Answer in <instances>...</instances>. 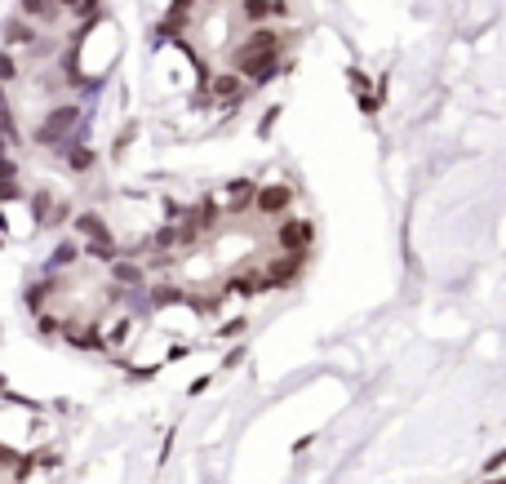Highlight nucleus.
I'll list each match as a JSON object with an SVG mask.
<instances>
[{"instance_id": "f257e3e1", "label": "nucleus", "mask_w": 506, "mask_h": 484, "mask_svg": "<svg viewBox=\"0 0 506 484\" xmlns=\"http://www.w3.org/2000/svg\"><path fill=\"white\" fill-rule=\"evenodd\" d=\"M71 262H76V245H58L54 258H49V267H71Z\"/></svg>"}, {"instance_id": "f03ea898", "label": "nucleus", "mask_w": 506, "mask_h": 484, "mask_svg": "<svg viewBox=\"0 0 506 484\" xmlns=\"http://www.w3.org/2000/svg\"><path fill=\"white\" fill-rule=\"evenodd\" d=\"M54 333H58V320L45 316V320H40V338H54Z\"/></svg>"}]
</instances>
